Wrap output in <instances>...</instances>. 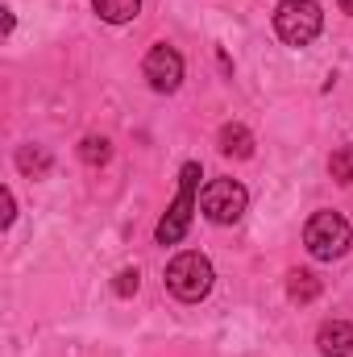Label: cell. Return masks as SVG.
<instances>
[{
    "instance_id": "6da1fadb",
    "label": "cell",
    "mask_w": 353,
    "mask_h": 357,
    "mask_svg": "<svg viewBox=\"0 0 353 357\" xmlns=\"http://www.w3.org/2000/svg\"><path fill=\"white\" fill-rule=\"evenodd\" d=\"M200 162H187L183 171H179V195L175 204L167 208V216L158 220V229H154V237H158V245H179L183 237H187V229H191V212H195V187H200Z\"/></svg>"
},
{
    "instance_id": "7a4b0ae2",
    "label": "cell",
    "mask_w": 353,
    "mask_h": 357,
    "mask_svg": "<svg viewBox=\"0 0 353 357\" xmlns=\"http://www.w3.org/2000/svg\"><path fill=\"white\" fill-rule=\"evenodd\" d=\"M212 262L204 258V254H195V250H187V254H175L171 262H167V291L183 299V303H200L208 291H212Z\"/></svg>"
},
{
    "instance_id": "3957f363",
    "label": "cell",
    "mask_w": 353,
    "mask_h": 357,
    "mask_svg": "<svg viewBox=\"0 0 353 357\" xmlns=\"http://www.w3.org/2000/svg\"><path fill=\"white\" fill-rule=\"evenodd\" d=\"M324 29V13L316 0H278L274 8V33L287 42V46H308L316 42Z\"/></svg>"
},
{
    "instance_id": "277c9868",
    "label": "cell",
    "mask_w": 353,
    "mask_h": 357,
    "mask_svg": "<svg viewBox=\"0 0 353 357\" xmlns=\"http://www.w3.org/2000/svg\"><path fill=\"white\" fill-rule=\"evenodd\" d=\"M350 241H353V229L341 212H316V216L303 225V245H308V254L320 258V262L341 258V254L350 250Z\"/></svg>"
},
{
    "instance_id": "5b68a950",
    "label": "cell",
    "mask_w": 353,
    "mask_h": 357,
    "mask_svg": "<svg viewBox=\"0 0 353 357\" xmlns=\"http://www.w3.org/2000/svg\"><path fill=\"white\" fill-rule=\"evenodd\" d=\"M200 208L212 225H237L250 208V191L237 178H212L200 195Z\"/></svg>"
},
{
    "instance_id": "8992f818",
    "label": "cell",
    "mask_w": 353,
    "mask_h": 357,
    "mask_svg": "<svg viewBox=\"0 0 353 357\" xmlns=\"http://www.w3.org/2000/svg\"><path fill=\"white\" fill-rule=\"evenodd\" d=\"M142 71H146V79H150V88L154 91H175L183 84V54H179L175 46H167V42H158L150 54H146V63H142Z\"/></svg>"
},
{
    "instance_id": "52a82bcc",
    "label": "cell",
    "mask_w": 353,
    "mask_h": 357,
    "mask_svg": "<svg viewBox=\"0 0 353 357\" xmlns=\"http://www.w3.org/2000/svg\"><path fill=\"white\" fill-rule=\"evenodd\" d=\"M316 345L324 357H350L353 354V324L350 320H324L316 333Z\"/></svg>"
},
{
    "instance_id": "ba28073f",
    "label": "cell",
    "mask_w": 353,
    "mask_h": 357,
    "mask_svg": "<svg viewBox=\"0 0 353 357\" xmlns=\"http://www.w3.org/2000/svg\"><path fill=\"white\" fill-rule=\"evenodd\" d=\"M216 146H220L225 158H250L254 154V133L246 125H225L220 137H216Z\"/></svg>"
},
{
    "instance_id": "9c48e42d",
    "label": "cell",
    "mask_w": 353,
    "mask_h": 357,
    "mask_svg": "<svg viewBox=\"0 0 353 357\" xmlns=\"http://www.w3.org/2000/svg\"><path fill=\"white\" fill-rule=\"evenodd\" d=\"M91 8L108 21V25H125L142 13V0H91Z\"/></svg>"
},
{
    "instance_id": "30bf717a",
    "label": "cell",
    "mask_w": 353,
    "mask_h": 357,
    "mask_svg": "<svg viewBox=\"0 0 353 357\" xmlns=\"http://www.w3.org/2000/svg\"><path fill=\"white\" fill-rule=\"evenodd\" d=\"M17 171L29 178H46L50 175V154L42 146H21L17 150Z\"/></svg>"
},
{
    "instance_id": "8fae6325",
    "label": "cell",
    "mask_w": 353,
    "mask_h": 357,
    "mask_svg": "<svg viewBox=\"0 0 353 357\" xmlns=\"http://www.w3.org/2000/svg\"><path fill=\"white\" fill-rule=\"evenodd\" d=\"M287 295H291L295 303H312V299L320 295V278L308 274V270H291V274H287Z\"/></svg>"
},
{
    "instance_id": "7c38bea8",
    "label": "cell",
    "mask_w": 353,
    "mask_h": 357,
    "mask_svg": "<svg viewBox=\"0 0 353 357\" xmlns=\"http://www.w3.org/2000/svg\"><path fill=\"white\" fill-rule=\"evenodd\" d=\"M108 154H112L108 137H84V142H80V158H84L88 167H104V162H108Z\"/></svg>"
},
{
    "instance_id": "4fadbf2b",
    "label": "cell",
    "mask_w": 353,
    "mask_h": 357,
    "mask_svg": "<svg viewBox=\"0 0 353 357\" xmlns=\"http://www.w3.org/2000/svg\"><path fill=\"white\" fill-rule=\"evenodd\" d=\"M329 171L337 183H353V146H341V150H333V158H329Z\"/></svg>"
},
{
    "instance_id": "5bb4252c",
    "label": "cell",
    "mask_w": 353,
    "mask_h": 357,
    "mask_svg": "<svg viewBox=\"0 0 353 357\" xmlns=\"http://www.w3.org/2000/svg\"><path fill=\"white\" fill-rule=\"evenodd\" d=\"M112 287H117V295H121V299H129V295H137V287H142V274H137L133 266H129V270H121Z\"/></svg>"
},
{
    "instance_id": "9a60e30c",
    "label": "cell",
    "mask_w": 353,
    "mask_h": 357,
    "mask_svg": "<svg viewBox=\"0 0 353 357\" xmlns=\"http://www.w3.org/2000/svg\"><path fill=\"white\" fill-rule=\"evenodd\" d=\"M13 208H17V204H13V191L4 187V229H8V225H13V216H17Z\"/></svg>"
},
{
    "instance_id": "2e32d148",
    "label": "cell",
    "mask_w": 353,
    "mask_h": 357,
    "mask_svg": "<svg viewBox=\"0 0 353 357\" xmlns=\"http://www.w3.org/2000/svg\"><path fill=\"white\" fill-rule=\"evenodd\" d=\"M337 4H341V13H350L353 17V0H337Z\"/></svg>"
}]
</instances>
